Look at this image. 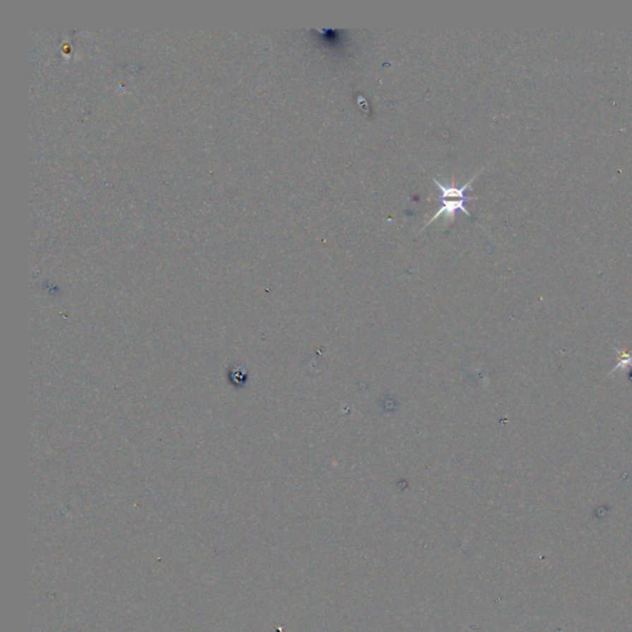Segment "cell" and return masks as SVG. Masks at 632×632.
<instances>
[{"mask_svg": "<svg viewBox=\"0 0 632 632\" xmlns=\"http://www.w3.org/2000/svg\"><path fill=\"white\" fill-rule=\"evenodd\" d=\"M475 199H478V198H472V196H465V198H460V199H450V198H439V201H441L442 205L441 208H439V210H437L436 214L432 216L430 220L427 221V225L424 226V229H427V226L430 225L431 222L437 220L440 215H446L447 221L455 220V217H456L457 211H463L466 215L470 216L472 220L475 221V217L472 215L471 211L467 209L466 201H475Z\"/></svg>", "mask_w": 632, "mask_h": 632, "instance_id": "6da1fadb", "label": "cell"}, {"mask_svg": "<svg viewBox=\"0 0 632 632\" xmlns=\"http://www.w3.org/2000/svg\"><path fill=\"white\" fill-rule=\"evenodd\" d=\"M615 350L618 352V364L614 367V369H612V372L609 373V376H613L619 371H625L630 366H632V353L630 351H628L626 348L620 350V348L615 347Z\"/></svg>", "mask_w": 632, "mask_h": 632, "instance_id": "7a4b0ae2", "label": "cell"}]
</instances>
